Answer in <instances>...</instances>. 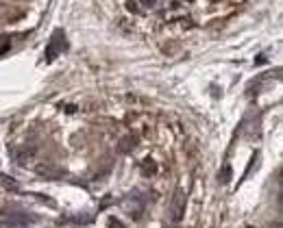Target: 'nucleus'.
I'll return each mask as SVG.
<instances>
[{
	"label": "nucleus",
	"mask_w": 283,
	"mask_h": 228,
	"mask_svg": "<svg viewBox=\"0 0 283 228\" xmlns=\"http://www.w3.org/2000/svg\"><path fill=\"white\" fill-rule=\"evenodd\" d=\"M63 50H66V33H63L61 28H57V31L53 33L50 42H48V46H46L44 61H46V63H53L57 56L63 54Z\"/></svg>",
	"instance_id": "1"
},
{
	"label": "nucleus",
	"mask_w": 283,
	"mask_h": 228,
	"mask_svg": "<svg viewBox=\"0 0 283 228\" xmlns=\"http://www.w3.org/2000/svg\"><path fill=\"white\" fill-rule=\"evenodd\" d=\"M185 205H188V195H185L183 189H176L174 195H172V202H170V213L168 217L172 219V222H181V217L185 213Z\"/></svg>",
	"instance_id": "2"
},
{
	"label": "nucleus",
	"mask_w": 283,
	"mask_h": 228,
	"mask_svg": "<svg viewBox=\"0 0 283 228\" xmlns=\"http://www.w3.org/2000/svg\"><path fill=\"white\" fill-rule=\"evenodd\" d=\"M124 207H126V213L131 215V217H135V219H140V217H142L144 202L137 200V195H135V193H133V195H128V198L124 200Z\"/></svg>",
	"instance_id": "3"
},
{
	"label": "nucleus",
	"mask_w": 283,
	"mask_h": 228,
	"mask_svg": "<svg viewBox=\"0 0 283 228\" xmlns=\"http://www.w3.org/2000/svg\"><path fill=\"white\" fill-rule=\"evenodd\" d=\"M37 222V215H31V213H13L9 219H7L5 226H29V224H35Z\"/></svg>",
	"instance_id": "4"
},
{
	"label": "nucleus",
	"mask_w": 283,
	"mask_h": 228,
	"mask_svg": "<svg viewBox=\"0 0 283 228\" xmlns=\"http://www.w3.org/2000/svg\"><path fill=\"white\" fill-rule=\"evenodd\" d=\"M35 148H29V146H22V148H15L13 150V159L18 165H29V161L33 159Z\"/></svg>",
	"instance_id": "5"
},
{
	"label": "nucleus",
	"mask_w": 283,
	"mask_h": 228,
	"mask_svg": "<svg viewBox=\"0 0 283 228\" xmlns=\"http://www.w3.org/2000/svg\"><path fill=\"white\" fill-rule=\"evenodd\" d=\"M135 148H137V135L135 133H128L118 141V152H122V154L133 152Z\"/></svg>",
	"instance_id": "6"
},
{
	"label": "nucleus",
	"mask_w": 283,
	"mask_h": 228,
	"mask_svg": "<svg viewBox=\"0 0 283 228\" xmlns=\"http://www.w3.org/2000/svg\"><path fill=\"white\" fill-rule=\"evenodd\" d=\"M157 163H155V159H150V157H146L142 163H140V172H142V176H146V178H150V176H155L157 174Z\"/></svg>",
	"instance_id": "7"
},
{
	"label": "nucleus",
	"mask_w": 283,
	"mask_h": 228,
	"mask_svg": "<svg viewBox=\"0 0 283 228\" xmlns=\"http://www.w3.org/2000/svg\"><path fill=\"white\" fill-rule=\"evenodd\" d=\"M0 187H5L7 191H20V183L7 174H0Z\"/></svg>",
	"instance_id": "8"
},
{
	"label": "nucleus",
	"mask_w": 283,
	"mask_h": 228,
	"mask_svg": "<svg viewBox=\"0 0 283 228\" xmlns=\"http://www.w3.org/2000/svg\"><path fill=\"white\" fill-rule=\"evenodd\" d=\"M37 174H39V176H44V178H61V176H63L61 169L50 167V165H42V167H37Z\"/></svg>",
	"instance_id": "9"
},
{
	"label": "nucleus",
	"mask_w": 283,
	"mask_h": 228,
	"mask_svg": "<svg viewBox=\"0 0 283 228\" xmlns=\"http://www.w3.org/2000/svg\"><path fill=\"white\" fill-rule=\"evenodd\" d=\"M11 48V37L9 35H0V54H5Z\"/></svg>",
	"instance_id": "10"
},
{
	"label": "nucleus",
	"mask_w": 283,
	"mask_h": 228,
	"mask_svg": "<svg viewBox=\"0 0 283 228\" xmlns=\"http://www.w3.org/2000/svg\"><path fill=\"white\" fill-rule=\"evenodd\" d=\"M218 181H220V183H229L231 181V165H224L222 167V172H220V176H218Z\"/></svg>",
	"instance_id": "11"
},
{
	"label": "nucleus",
	"mask_w": 283,
	"mask_h": 228,
	"mask_svg": "<svg viewBox=\"0 0 283 228\" xmlns=\"http://www.w3.org/2000/svg\"><path fill=\"white\" fill-rule=\"evenodd\" d=\"M107 228H126V226L120 222L118 217H109V219H107Z\"/></svg>",
	"instance_id": "12"
},
{
	"label": "nucleus",
	"mask_w": 283,
	"mask_h": 228,
	"mask_svg": "<svg viewBox=\"0 0 283 228\" xmlns=\"http://www.w3.org/2000/svg\"><path fill=\"white\" fill-rule=\"evenodd\" d=\"M140 3H142L144 7H148V9H150V7H155V5H157V0H140Z\"/></svg>",
	"instance_id": "13"
},
{
	"label": "nucleus",
	"mask_w": 283,
	"mask_h": 228,
	"mask_svg": "<svg viewBox=\"0 0 283 228\" xmlns=\"http://www.w3.org/2000/svg\"><path fill=\"white\" fill-rule=\"evenodd\" d=\"M270 228H281V222H274V224H270Z\"/></svg>",
	"instance_id": "14"
},
{
	"label": "nucleus",
	"mask_w": 283,
	"mask_h": 228,
	"mask_svg": "<svg viewBox=\"0 0 283 228\" xmlns=\"http://www.w3.org/2000/svg\"><path fill=\"white\" fill-rule=\"evenodd\" d=\"M166 228H181L179 224H172V226H166Z\"/></svg>",
	"instance_id": "15"
},
{
	"label": "nucleus",
	"mask_w": 283,
	"mask_h": 228,
	"mask_svg": "<svg viewBox=\"0 0 283 228\" xmlns=\"http://www.w3.org/2000/svg\"><path fill=\"white\" fill-rule=\"evenodd\" d=\"M246 228H253V226H246Z\"/></svg>",
	"instance_id": "16"
}]
</instances>
